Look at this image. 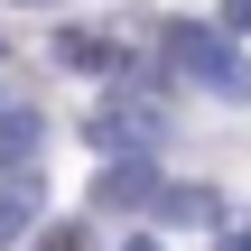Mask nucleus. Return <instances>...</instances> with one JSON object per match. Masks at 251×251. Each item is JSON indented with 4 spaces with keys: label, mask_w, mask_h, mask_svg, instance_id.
<instances>
[{
    "label": "nucleus",
    "mask_w": 251,
    "mask_h": 251,
    "mask_svg": "<svg viewBox=\"0 0 251 251\" xmlns=\"http://www.w3.org/2000/svg\"><path fill=\"white\" fill-rule=\"evenodd\" d=\"M158 56H168L177 75H196L205 93H224V102H251V65L233 56V37H224V28H196V19H158Z\"/></svg>",
    "instance_id": "1"
},
{
    "label": "nucleus",
    "mask_w": 251,
    "mask_h": 251,
    "mask_svg": "<svg viewBox=\"0 0 251 251\" xmlns=\"http://www.w3.org/2000/svg\"><path fill=\"white\" fill-rule=\"evenodd\" d=\"M84 140H93V149H112V168H121L130 149H158V140H168V112H158V84H130L121 102H102V112L84 121Z\"/></svg>",
    "instance_id": "2"
},
{
    "label": "nucleus",
    "mask_w": 251,
    "mask_h": 251,
    "mask_svg": "<svg viewBox=\"0 0 251 251\" xmlns=\"http://www.w3.org/2000/svg\"><path fill=\"white\" fill-rule=\"evenodd\" d=\"M158 196H168V186H158V168H149V158L102 168V186H93V205H121V214H130V205H158Z\"/></svg>",
    "instance_id": "3"
},
{
    "label": "nucleus",
    "mask_w": 251,
    "mask_h": 251,
    "mask_svg": "<svg viewBox=\"0 0 251 251\" xmlns=\"http://www.w3.org/2000/svg\"><path fill=\"white\" fill-rule=\"evenodd\" d=\"M47 56H56L65 75H112V65H121V47H112V37H93V28H56V47H47Z\"/></svg>",
    "instance_id": "4"
},
{
    "label": "nucleus",
    "mask_w": 251,
    "mask_h": 251,
    "mask_svg": "<svg viewBox=\"0 0 251 251\" xmlns=\"http://www.w3.org/2000/svg\"><path fill=\"white\" fill-rule=\"evenodd\" d=\"M37 130H47V121H37L28 102H9V112H0V168H19V177H28V158H37Z\"/></svg>",
    "instance_id": "5"
},
{
    "label": "nucleus",
    "mask_w": 251,
    "mask_h": 251,
    "mask_svg": "<svg viewBox=\"0 0 251 251\" xmlns=\"http://www.w3.org/2000/svg\"><path fill=\"white\" fill-rule=\"evenodd\" d=\"M158 214H168V224H214V214H224V196H214V186H168V196H158Z\"/></svg>",
    "instance_id": "6"
},
{
    "label": "nucleus",
    "mask_w": 251,
    "mask_h": 251,
    "mask_svg": "<svg viewBox=\"0 0 251 251\" xmlns=\"http://www.w3.org/2000/svg\"><path fill=\"white\" fill-rule=\"evenodd\" d=\"M28 224H37V186H28V177H9V186H0V251L19 242Z\"/></svg>",
    "instance_id": "7"
},
{
    "label": "nucleus",
    "mask_w": 251,
    "mask_h": 251,
    "mask_svg": "<svg viewBox=\"0 0 251 251\" xmlns=\"http://www.w3.org/2000/svg\"><path fill=\"white\" fill-rule=\"evenodd\" d=\"M37 251H84V224H56V233H37Z\"/></svg>",
    "instance_id": "8"
},
{
    "label": "nucleus",
    "mask_w": 251,
    "mask_h": 251,
    "mask_svg": "<svg viewBox=\"0 0 251 251\" xmlns=\"http://www.w3.org/2000/svg\"><path fill=\"white\" fill-rule=\"evenodd\" d=\"M233 28H251V0H233Z\"/></svg>",
    "instance_id": "9"
},
{
    "label": "nucleus",
    "mask_w": 251,
    "mask_h": 251,
    "mask_svg": "<svg viewBox=\"0 0 251 251\" xmlns=\"http://www.w3.org/2000/svg\"><path fill=\"white\" fill-rule=\"evenodd\" d=\"M214 251H251V242H233V233H224V242H214Z\"/></svg>",
    "instance_id": "10"
},
{
    "label": "nucleus",
    "mask_w": 251,
    "mask_h": 251,
    "mask_svg": "<svg viewBox=\"0 0 251 251\" xmlns=\"http://www.w3.org/2000/svg\"><path fill=\"white\" fill-rule=\"evenodd\" d=\"M130 251H158V242H130Z\"/></svg>",
    "instance_id": "11"
},
{
    "label": "nucleus",
    "mask_w": 251,
    "mask_h": 251,
    "mask_svg": "<svg viewBox=\"0 0 251 251\" xmlns=\"http://www.w3.org/2000/svg\"><path fill=\"white\" fill-rule=\"evenodd\" d=\"M28 9H47V0H28Z\"/></svg>",
    "instance_id": "12"
}]
</instances>
